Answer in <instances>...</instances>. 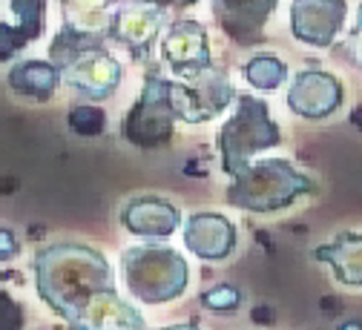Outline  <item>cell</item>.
Here are the masks:
<instances>
[{"instance_id": "6da1fadb", "label": "cell", "mask_w": 362, "mask_h": 330, "mask_svg": "<svg viewBox=\"0 0 362 330\" xmlns=\"http://www.w3.org/2000/svg\"><path fill=\"white\" fill-rule=\"evenodd\" d=\"M35 288L69 330H144V316L127 305L110 261L83 244H52L32 261Z\"/></svg>"}, {"instance_id": "7a4b0ae2", "label": "cell", "mask_w": 362, "mask_h": 330, "mask_svg": "<svg viewBox=\"0 0 362 330\" xmlns=\"http://www.w3.org/2000/svg\"><path fill=\"white\" fill-rule=\"evenodd\" d=\"M104 32L64 26L49 46V58L61 81L83 98H110L121 83V64L104 49Z\"/></svg>"}, {"instance_id": "3957f363", "label": "cell", "mask_w": 362, "mask_h": 330, "mask_svg": "<svg viewBox=\"0 0 362 330\" xmlns=\"http://www.w3.org/2000/svg\"><path fill=\"white\" fill-rule=\"evenodd\" d=\"M313 193V181L285 158L250 161L228 187V201L247 213H274Z\"/></svg>"}, {"instance_id": "277c9868", "label": "cell", "mask_w": 362, "mask_h": 330, "mask_svg": "<svg viewBox=\"0 0 362 330\" xmlns=\"http://www.w3.org/2000/svg\"><path fill=\"white\" fill-rule=\"evenodd\" d=\"M121 273L127 290L144 305H164L187 290V259L173 247L139 244L121 256Z\"/></svg>"}, {"instance_id": "5b68a950", "label": "cell", "mask_w": 362, "mask_h": 330, "mask_svg": "<svg viewBox=\"0 0 362 330\" xmlns=\"http://www.w3.org/2000/svg\"><path fill=\"white\" fill-rule=\"evenodd\" d=\"M279 144H282V129L270 118L267 104L256 95H236V112L224 121L218 132L221 170L233 178L253 161L256 153Z\"/></svg>"}, {"instance_id": "8992f818", "label": "cell", "mask_w": 362, "mask_h": 330, "mask_svg": "<svg viewBox=\"0 0 362 330\" xmlns=\"http://www.w3.org/2000/svg\"><path fill=\"white\" fill-rule=\"evenodd\" d=\"M173 81L161 78L158 72H147L144 78V89L141 98L132 104V110L127 112L124 124H121V135L135 147H161L173 138V126L178 121L175 115V104H173Z\"/></svg>"}, {"instance_id": "52a82bcc", "label": "cell", "mask_w": 362, "mask_h": 330, "mask_svg": "<svg viewBox=\"0 0 362 330\" xmlns=\"http://www.w3.org/2000/svg\"><path fill=\"white\" fill-rule=\"evenodd\" d=\"M170 89H173V104H175L178 121H187V124L210 121L236 101V89L230 78L216 66H207L204 72L187 81H173Z\"/></svg>"}, {"instance_id": "ba28073f", "label": "cell", "mask_w": 362, "mask_h": 330, "mask_svg": "<svg viewBox=\"0 0 362 330\" xmlns=\"http://www.w3.org/2000/svg\"><path fill=\"white\" fill-rule=\"evenodd\" d=\"M161 26H164L161 4H153V0H129V4H121L115 9L104 35L127 46L135 61H147Z\"/></svg>"}, {"instance_id": "9c48e42d", "label": "cell", "mask_w": 362, "mask_h": 330, "mask_svg": "<svg viewBox=\"0 0 362 330\" xmlns=\"http://www.w3.org/2000/svg\"><path fill=\"white\" fill-rule=\"evenodd\" d=\"M348 4L345 0H293L291 6V32L308 46H331L342 32Z\"/></svg>"}, {"instance_id": "30bf717a", "label": "cell", "mask_w": 362, "mask_h": 330, "mask_svg": "<svg viewBox=\"0 0 362 330\" xmlns=\"http://www.w3.org/2000/svg\"><path fill=\"white\" fill-rule=\"evenodd\" d=\"M161 58L181 78H193V75L204 72L207 66H213L204 26L196 20L173 23L170 32L161 37Z\"/></svg>"}, {"instance_id": "8fae6325", "label": "cell", "mask_w": 362, "mask_h": 330, "mask_svg": "<svg viewBox=\"0 0 362 330\" xmlns=\"http://www.w3.org/2000/svg\"><path fill=\"white\" fill-rule=\"evenodd\" d=\"M342 104V83L322 69H305L293 78L288 92V107L299 118L320 121L339 110Z\"/></svg>"}, {"instance_id": "7c38bea8", "label": "cell", "mask_w": 362, "mask_h": 330, "mask_svg": "<svg viewBox=\"0 0 362 330\" xmlns=\"http://www.w3.org/2000/svg\"><path fill=\"white\" fill-rule=\"evenodd\" d=\"M218 26L239 46H259L264 40V23L279 0H210Z\"/></svg>"}, {"instance_id": "4fadbf2b", "label": "cell", "mask_w": 362, "mask_h": 330, "mask_svg": "<svg viewBox=\"0 0 362 330\" xmlns=\"http://www.w3.org/2000/svg\"><path fill=\"white\" fill-rule=\"evenodd\" d=\"M185 244L204 261H221L236 247V227L218 213H196L187 218Z\"/></svg>"}, {"instance_id": "5bb4252c", "label": "cell", "mask_w": 362, "mask_h": 330, "mask_svg": "<svg viewBox=\"0 0 362 330\" xmlns=\"http://www.w3.org/2000/svg\"><path fill=\"white\" fill-rule=\"evenodd\" d=\"M121 224L132 235H141V239H167V235L178 230L181 213L178 207H173L158 196H141V199H132L121 210Z\"/></svg>"}, {"instance_id": "9a60e30c", "label": "cell", "mask_w": 362, "mask_h": 330, "mask_svg": "<svg viewBox=\"0 0 362 330\" xmlns=\"http://www.w3.org/2000/svg\"><path fill=\"white\" fill-rule=\"evenodd\" d=\"M15 23H0V61H9L18 55L26 43L37 40L47 20V0H9Z\"/></svg>"}, {"instance_id": "2e32d148", "label": "cell", "mask_w": 362, "mask_h": 330, "mask_svg": "<svg viewBox=\"0 0 362 330\" xmlns=\"http://www.w3.org/2000/svg\"><path fill=\"white\" fill-rule=\"evenodd\" d=\"M316 261H325L337 281L362 288V232H339L334 242L316 247Z\"/></svg>"}, {"instance_id": "e0dca14e", "label": "cell", "mask_w": 362, "mask_h": 330, "mask_svg": "<svg viewBox=\"0 0 362 330\" xmlns=\"http://www.w3.org/2000/svg\"><path fill=\"white\" fill-rule=\"evenodd\" d=\"M61 83V72L52 61H21L9 69V86L18 95L47 101Z\"/></svg>"}, {"instance_id": "ac0fdd59", "label": "cell", "mask_w": 362, "mask_h": 330, "mask_svg": "<svg viewBox=\"0 0 362 330\" xmlns=\"http://www.w3.org/2000/svg\"><path fill=\"white\" fill-rule=\"evenodd\" d=\"M118 0H64V18L66 26L101 32V26L110 23V9Z\"/></svg>"}, {"instance_id": "d6986e66", "label": "cell", "mask_w": 362, "mask_h": 330, "mask_svg": "<svg viewBox=\"0 0 362 330\" xmlns=\"http://www.w3.org/2000/svg\"><path fill=\"white\" fill-rule=\"evenodd\" d=\"M285 78H288V66L276 55H256L245 64V81L253 89H262V92L279 89Z\"/></svg>"}, {"instance_id": "ffe728a7", "label": "cell", "mask_w": 362, "mask_h": 330, "mask_svg": "<svg viewBox=\"0 0 362 330\" xmlns=\"http://www.w3.org/2000/svg\"><path fill=\"white\" fill-rule=\"evenodd\" d=\"M69 129L78 132L81 138H95L107 129V115L104 110L98 107H89V104H81L69 112Z\"/></svg>"}, {"instance_id": "44dd1931", "label": "cell", "mask_w": 362, "mask_h": 330, "mask_svg": "<svg viewBox=\"0 0 362 330\" xmlns=\"http://www.w3.org/2000/svg\"><path fill=\"white\" fill-rule=\"evenodd\" d=\"M202 302H204V307L224 313V310H236V307H239L242 293H239L233 285H216V288H210V290L202 296Z\"/></svg>"}, {"instance_id": "7402d4cb", "label": "cell", "mask_w": 362, "mask_h": 330, "mask_svg": "<svg viewBox=\"0 0 362 330\" xmlns=\"http://www.w3.org/2000/svg\"><path fill=\"white\" fill-rule=\"evenodd\" d=\"M0 330H23V307L0 290Z\"/></svg>"}, {"instance_id": "603a6c76", "label": "cell", "mask_w": 362, "mask_h": 330, "mask_svg": "<svg viewBox=\"0 0 362 330\" xmlns=\"http://www.w3.org/2000/svg\"><path fill=\"white\" fill-rule=\"evenodd\" d=\"M348 46H351L354 58L362 64V4H359V9H356V23H354V29H351V35H348Z\"/></svg>"}, {"instance_id": "cb8c5ba5", "label": "cell", "mask_w": 362, "mask_h": 330, "mask_svg": "<svg viewBox=\"0 0 362 330\" xmlns=\"http://www.w3.org/2000/svg\"><path fill=\"white\" fill-rule=\"evenodd\" d=\"M18 253V239L12 235V230H4L0 227V261H6Z\"/></svg>"}, {"instance_id": "d4e9b609", "label": "cell", "mask_w": 362, "mask_h": 330, "mask_svg": "<svg viewBox=\"0 0 362 330\" xmlns=\"http://www.w3.org/2000/svg\"><path fill=\"white\" fill-rule=\"evenodd\" d=\"M161 330H202L199 324H173V327H161Z\"/></svg>"}, {"instance_id": "484cf974", "label": "cell", "mask_w": 362, "mask_h": 330, "mask_svg": "<svg viewBox=\"0 0 362 330\" xmlns=\"http://www.w3.org/2000/svg\"><path fill=\"white\" fill-rule=\"evenodd\" d=\"M337 330H362V324H354V322H348V324H339Z\"/></svg>"}]
</instances>
